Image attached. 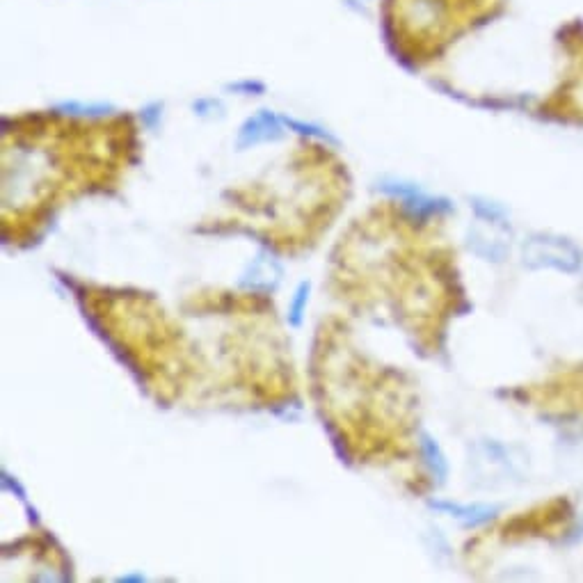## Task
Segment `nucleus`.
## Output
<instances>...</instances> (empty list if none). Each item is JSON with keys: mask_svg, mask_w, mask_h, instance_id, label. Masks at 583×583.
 <instances>
[{"mask_svg": "<svg viewBox=\"0 0 583 583\" xmlns=\"http://www.w3.org/2000/svg\"><path fill=\"white\" fill-rule=\"evenodd\" d=\"M385 19L394 28V37H417L423 46L449 42L446 37L458 35L471 21V12H481V5L462 3V0H385ZM474 26V23H471Z\"/></svg>", "mask_w": 583, "mask_h": 583, "instance_id": "f257e3e1", "label": "nucleus"}]
</instances>
